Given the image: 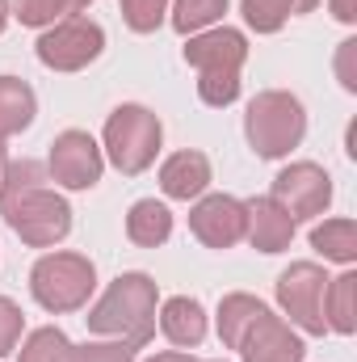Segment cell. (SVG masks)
Instances as JSON below:
<instances>
[{"label":"cell","mask_w":357,"mask_h":362,"mask_svg":"<svg viewBox=\"0 0 357 362\" xmlns=\"http://www.w3.org/2000/svg\"><path fill=\"white\" fill-rule=\"evenodd\" d=\"M320 0H244V21L257 34H273L282 30L294 13H311Z\"/></svg>","instance_id":"obj_21"},{"label":"cell","mask_w":357,"mask_h":362,"mask_svg":"<svg viewBox=\"0 0 357 362\" xmlns=\"http://www.w3.org/2000/svg\"><path fill=\"white\" fill-rule=\"evenodd\" d=\"M240 358L244 362H303V341H298V333L282 320V316H273V312H261L257 320H253V329L240 337Z\"/></svg>","instance_id":"obj_12"},{"label":"cell","mask_w":357,"mask_h":362,"mask_svg":"<svg viewBox=\"0 0 357 362\" xmlns=\"http://www.w3.org/2000/svg\"><path fill=\"white\" fill-rule=\"evenodd\" d=\"M324 286L328 274L320 270L315 262H290L286 270L277 274V303L290 316V325H298L303 333L324 337Z\"/></svg>","instance_id":"obj_8"},{"label":"cell","mask_w":357,"mask_h":362,"mask_svg":"<svg viewBox=\"0 0 357 362\" xmlns=\"http://www.w3.org/2000/svg\"><path fill=\"white\" fill-rule=\"evenodd\" d=\"M89 329L105 333V337H118L135 350L147 346L156 337V282L139 270L118 274L105 286V295L92 303Z\"/></svg>","instance_id":"obj_2"},{"label":"cell","mask_w":357,"mask_h":362,"mask_svg":"<svg viewBox=\"0 0 357 362\" xmlns=\"http://www.w3.org/2000/svg\"><path fill=\"white\" fill-rule=\"evenodd\" d=\"M328 4H332V17L337 21H345V25L357 21V0H328Z\"/></svg>","instance_id":"obj_29"},{"label":"cell","mask_w":357,"mask_h":362,"mask_svg":"<svg viewBox=\"0 0 357 362\" xmlns=\"http://www.w3.org/2000/svg\"><path fill=\"white\" fill-rule=\"evenodd\" d=\"M160 329H164V337L181 346V350H193V346H202V337H206V308L198 303V299H189V295H173L164 308H160Z\"/></svg>","instance_id":"obj_15"},{"label":"cell","mask_w":357,"mask_h":362,"mask_svg":"<svg viewBox=\"0 0 357 362\" xmlns=\"http://www.w3.org/2000/svg\"><path fill=\"white\" fill-rule=\"evenodd\" d=\"M210 362H219V358H210Z\"/></svg>","instance_id":"obj_33"},{"label":"cell","mask_w":357,"mask_h":362,"mask_svg":"<svg viewBox=\"0 0 357 362\" xmlns=\"http://www.w3.org/2000/svg\"><path fill=\"white\" fill-rule=\"evenodd\" d=\"M97 286V270L85 253H47L30 270V291L47 312H76L85 308Z\"/></svg>","instance_id":"obj_5"},{"label":"cell","mask_w":357,"mask_h":362,"mask_svg":"<svg viewBox=\"0 0 357 362\" xmlns=\"http://www.w3.org/2000/svg\"><path fill=\"white\" fill-rule=\"evenodd\" d=\"M105 51V30L89 17H63L42 30L38 38V59L55 72H80Z\"/></svg>","instance_id":"obj_7"},{"label":"cell","mask_w":357,"mask_h":362,"mask_svg":"<svg viewBox=\"0 0 357 362\" xmlns=\"http://www.w3.org/2000/svg\"><path fill=\"white\" fill-rule=\"evenodd\" d=\"M38 114V97L25 81L17 76H0V139L21 135Z\"/></svg>","instance_id":"obj_17"},{"label":"cell","mask_w":357,"mask_h":362,"mask_svg":"<svg viewBox=\"0 0 357 362\" xmlns=\"http://www.w3.org/2000/svg\"><path fill=\"white\" fill-rule=\"evenodd\" d=\"M21 362H72V341L59 329H34L21 346Z\"/></svg>","instance_id":"obj_24"},{"label":"cell","mask_w":357,"mask_h":362,"mask_svg":"<svg viewBox=\"0 0 357 362\" xmlns=\"http://www.w3.org/2000/svg\"><path fill=\"white\" fill-rule=\"evenodd\" d=\"M206 185H210V160H206L202 152H173V156L160 165V189H164L169 198L189 202V198H198Z\"/></svg>","instance_id":"obj_14"},{"label":"cell","mask_w":357,"mask_h":362,"mask_svg":"<svg viewBox=\"0 0 357 362\" xmlns=\"http://www.w3.org/2000/svg\"><path fill=\"white\" fill-rule=\"evenodd\" d=\"M261 312H265V303H261L257 295H244V291L223 295V303H219V337H223V346L236 350L240 337L253 329V320H257Z\"/></svg>","instance_id":"obj_19"},{"label":"cell","mask_w":357,"mask_h":362,"mask_svg":"<svg viewBox=\"0 0 357 362\" xmlns=\"http://www.w3.org/2000/svg\"><path fill=\"white\" fill-rule=\"evenodd\" d=\"M164 13H169V0H122V21H126L135 34L160 30Z\"/></svg>","instance_id":"obj_25"},{"label":"cell","mask_w":357,"mask_h":362,"mask_svg":"<svg viewBox=\"0 0 357 362\" xmlns=\"http://www.w3.org/2000/svg\"><path fill=\"white\" fill-rule=\"evenodd\" d=\"M337 76L349 93H357V38H345L337 51Z\"/></svg>","instance_id":"obj_28"},{"label":"cell","mask_w":357,"mask_h":362,"mask_svg":"<svg viewBox=\"0 0 357 362\" xmlns=\"http://www.w3.org/2000/svg\"><path fill=\"white\" fill-rule=\"evenodd\" d=\"M311 249L324 253L328 262L349 266L357 257V223L353 219H324L320 228H311Z\"/></svg>","instance_id":"obj_20"},{"label":"cell","mask_w":357,"mask_h":362,"mask_svg":"<svg viewBox=\"0 0 357 362\" xmlns=\"http://www.w3.org/2000/svg\"><path fill=\"white\" fill-rule=\"evenodd\" d=\"M126 236L139 245V249H160L169 236H173V211L156 198H139L126 215Z\"/></svg>","instance_id":"obj_16"},{"label":"cell","mask_w":357,"mask_h":362,"mask_svg":"<svg viewBox=\"0 0 357 362\" xmlns=\"http://www.w3.org/2000/svg\"><path fill=\"white\" fill-rule=\"evenodd\" d=\"M294 223L298 219H315L328 211L332 202V177L311 165V160H298V165H286L277 177H273V194H269Z\"/></svg>","instance_id":"obj_9"},{"label":"cell","mask_w":357,"mask_h":362,"mask_svg":"<svg viewBox=\"0 0 357 362\" xmlns=\"http://www.w3.org/2000/svg\"><path fill=\"white\" fill-rule=\"evenodd\" d=\"M92 0H17V21L21 25H55L63 17H76L85 13Z\"/></svg>","instance_id":"obj_22"},{"label":"cell","mask_w":357,"mask_h":362,"mask_svg":"<svg viewBox=\"0 0 357 362\" xmlns=\"http://www.w3.org/2000/svg\"><path fill=\"white\" fill-rule=\"evenodd\" d=\"M248 59V38L231 25L202 30L185 42V64L198 68V97L214 110L231 105L240 97V68Z\"/></svg>","instance_id":"obj_3"},{"label":"cell","mask_w":357,"mask_h":362,"mask_svg":"<svg viewBox=\"0 0 357 362\" xmlns=\"http://www.w3.org/2000/svg\"><path fill=\"white\" fill-rule=\"evenodd\" d=\"M101 169H105V160H101V148H97V139H92L89 131H63V135H55L47 173L59 185H68V189H92L101 181Z\"/></svg>","instance_id":"obj_11"},{"label":"cell","mask_w":357,"mask_h":362,"mask_svg":"<svg viewBox=\"0 0 357 362\" xmlns=\"http://www.w3.org/2000/svg\"><path fill=\"white\" fill-rule=\"evenodd\" d=\"M147 362H193L189 354H177V350H169V354H156V358H147Z\"/></svg>","instance_id":"obj_30"},{"label":"cell","mask_w":357,"mask_h":362,"mask_svg":"<svg viewBox=\"0 0 357 362\" xmlns=\"http://www.w3.org/2000/svg\"><path fill=\"white\" fill-rule=\"evenodd\" d=\"M0 215L34 249H51L72 232V206L47 189V169L38 160H13L0 173Z\"/></svg>","instance_id":"obj_1"},{"label":"cell","mask_w":357,"mask_h":362,"mask_svg":"<svg viewBox=\"0 0 357 362\" xmlns=\"http://www.w3.org/2000/svg\"><path fill=\"white\" fill-rule=\"evenodd\" d=\"M8 17H13V13H8V0H0V34H4V25H8Z\"/></svg>","instance_id":"obj_31"},{"label":"cell","mask_w":357,"mask_h":362,"mask_svg":"<svg viewBox=\"0 0 357 362\" xmlns=\"http://www.w3.org/2000/svg\"><path fill=\"white\" fill-rule=\"evenodd\" d=\"M189 232L206 249H231L248 236V202H240L231 194H206L189 211Z\"/></svg>","instance_id":"obj_10"},{"label":"cell","mask_w":357,"mask_h":362,"mask_svg":"<svg viewBox=\"0 0 357 362\" xmlns=\"http://www.w3.org/2000/svg\"><path fill=\"white\" fill-rule=\"evenodd\" d=\"M72 362H135V346H126V341H85V346H72Z\"/></svg>","instance_id":"obj_26"},{"label":"cell","mask_w":357,"mask_h":362,"mask_svg":"<svg viewBox=\"0 0 357 362\" xmlns=\"http://www.w3.org/2000/svg\"><path fill=\"white\" fill-rule=\"evenodd\" d=\"M4 165H8V160H4V139H0V173H4Z\"/></svg>","instance_id":"obj_32"},{"label":"cell","mask_w":357,"mask_h":362,"mask_svg":"<svg viewBox=\"0 0 357 362\" xmlns=\"http://www.w3.org/2000/svg\"><path fill=\"white\" fill-rule=\"evenodd\" d=\"M223 13H227V0H177L173 25H177V34H198V30H210Z\"/></svg>","instance_id":"obj_23"},{"label":"cell","mask_w":357,"mask_h":362,"mask_svg":"<svg viewBox=\"0 0 357 362\" xmlns=\"http://www.w3.org/2000/svg\"><path fill=\"white\" fill-rule=\"evenodd\" d=\"M324 325L345 333V337L357 329V274L328 278V286H324Z\"/></svg>","instance_id":"obj_18"},{"label":"cell","mask_w":357,"mask_h":362,"mask_svg":"<svg viewBox=\"0 0 357 362\" xmlns=\"http://www.w3.org/2000/svg\"><path fill=\"white\" fill-rule=\"evenodd\" d=\"M164 127L147 105H118L105 122V152L122 173H143L160 152Z\"/></svg>","instance_id":"obj_6"},{"label":"cell","mask_w":357,"mask_h":362,"mask_svg":"<svg viewBox=\"0 0 357 362\" xmlns=\"http://www.w3.org/2000/svg\"><path fill=\"white\" fill-rule=\"evenodd\" d=\"M248 240L261 253H282L294 240V219L273 198H253L248 202Z\"/></svg>","instance_id":"obj_13"},{"label":"cell","mask_w":357,"mask_h":362,"mask_svg":"<svg viewBox=\"0 0 357 362\" xmlns=\"http://www.w3.org/2000/svg\"><path fill=\"white\" fill-rule=\"evenodd\" d=\"M244 135L253 144V152L261 160H282L290 156L303 135H307V114H303V101L286 89H265L257 93L244 110Z\"/></svg>","instance_id":"obj_4"},{"label":"cell","mask_w":357,"mask_h":362,"mask_svg":"<svg viewBox=\"0 0 357 362\" xmlns=\"http://www.w3.org/2000/svg\"><path fill=\"white\" fill-rule=\"evenodd\" d=\"M21 329H25V316H21V308H17L13 299H4V295H0V358L17 350V341H21Z\"/></svg>","instance_id":"obj_27"}]
</instances>
